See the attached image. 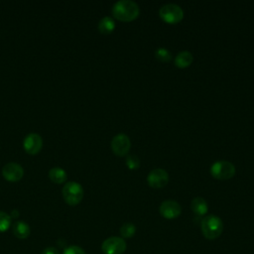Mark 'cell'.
<instances>
[{
  "label": "cell",
  "mask_w": 254,
  "mask_h": 254,
  "mask_svg": "<svg viewBox=\"0 0 254 254\" xmlns=\"http://www.w3.org/2000/svg\"><path fill=\"white\" fill-rule=\"evenodd\" d=\"M182 212L181 205L175 200H165L160 205V213L167 219H174Z\"/></svg>",
  "instance_id": "11"
},
{
  "label": "cell",
  "mask_w": 254,
  "mask_h": 254,
  "mask_svg": "<svg viewBox=\"0 0 254 254\" xmlns=\"http://www.w3.org/2000/svg\"><path fill=\"white\" fill-rule=\"evenodd\" d=\"M13 234L19 239H26L31 233V229L28 223L22 220L16 221L12 226Z\"/></svg>",
  "instance_id": "12"
},
{
  "label": "cell",
  "mask_w": 254,
  "mask_h": 254,
  "mask_svg": "<svg viewBox=\"0 0 254 254\" xmlns=\"http://www.w3.org/2000/svg\"><path fill=\"white\" fill-rule=\"evenodd\" d=\"M63 254H86V253L81 247L76 246V245H71V246L66 247L64 250Z\"/></svg>",
  "instance_id": "21"
},
{
  "label": "cell",
  "mask_w": 254,
  "mask_h": 254,
  "mask_svg": "<svg viewBox=\"0 0 254 254\" xmlns=\"http://www.w3.org/2000/svg\"><path fill=\"white\" fill-rule=\"evenodd\" d=\"M147 182L152 188H163L169 182V175L163 169H155L149 173L147 177Z\"/></svg>",
  "instance_id": "10"
},
{
  "label": "cell",
  "mask_w": 254,
  "mask_h": 254,
  "mask_svg": "<svg viewBox=\"0 0 254 254\" xmlns=\"http://www.w3.org/2000/svg\"><path fill=\"white\" fill-rule=\"evenodd\" d=\"M136 232V227L133 223L131 222H127L124 223L121 228H120V234L122 235V237L124 238H130L132 237Z\"/></svg>",
  "instance_id": "17"
},
{
  "label": "cell",
  "mask_w": 254,
  "mask_h": 254,
  "mask_svg": "<svg viewBox=\"0 0 254 254\" xmlns=\"http://www.w3.org/2000/svg\"><path fill=\"white\" fill-rule=\"evenodd\" d=\"M41 254H60V253L55 247H47L42 251Z\"/></svg>",
  "instance_id": "22"
},
{
  "label": "cell",
  "mask_w": 254,
  "mask_h": 254,
  "mask_svg": "<svg viewBox=\"0 0 254 254\" xmlns=\"http://www.w3.org/2000/svg\"><path fill=\"white\" fill-rule=\"evenodd\" d=\"M11 225V215L5 211H0V232L8 230Z\"/></svg>",
  "instance_id": "18"
},
{
  "label": "cell",
  "mask_w": 254,
  "mask_h": 254,
  "mask_svg": "<svg viewBox=\"0 0 254 254\" xmlns=\"http://www.w3.org/2000/svg\"><path fill=\"white\" fill-rule=\"evenodd\" d=\"M160 17L167 23L170 24H176L180 22L184 17V11L183 9L174 3H168L161 7L160 11Z\"/></svg>",
  "instance_id": "4"
},
{
  "label": "cell",
  "mask_w": 254,
  "mask_h": 254,
  "mask_svg": "<svg viewBox=\"0 0 254 254\" xmlns=\"http://www.w3.org/2000/svg\"><path fill=\"white\" fill-rule=\"evenodd\" d=\"M126 165L130 170H136L140 166V160L136 155H129L126 158Z\"/></svg>",
  "instance_id": "20"
},
{
  "label": "cell",
  "mask_w": 254,
  "mask_h": 254,
  "mask_svg": "<svg viewBox=\"0 0 254 254\" xmlns=\"http://www.w3.org/2000/svg\"><path fill=\"white\" fill-rule=\"evenodd\" d=\"M200 229L205 238L213 240L221 234L223 230V223L218 216L210 214L201 220Z\"/></svg>",
  "instance_id": "2"
},
{
  "label": "cell",
  "mask_w": 254,
  "mask_h": 254,
  "mask_svg": "<svg viewBox=\"0 0 254 254\" xmlns=\"http://www.w3.org/2000/svg\"><path fill=\"white\" fill-rule=\"evenodd\" d=\"M49 178L55 184H64L66 181V173L62 168L54 167L49 171Z\"/></svg>",
  "instance_id": "13"
},
{
  "label": "cell",
  "mask_w": 254,
  "mask_h": 254,
  "mask_svg": "<svg viewBox=\"0 0 254 254\" xmlns=\"http://www.w3.org/2000/svg\"><path fill=\"white\" fill-rule=\"evenodd\" d=\"M192 60L193 57L191 53H190L189 51H183L177 55L175 59V64L178 67H187L191 64Z\"/></svg>",
  "instance_id": "14"
},
{
  "label": "cell",
  "mask_w": 254,
  "mask_h": 254,
  "mask_svg": "<svg viewBox=\"0 0 254 254\" xmlns=\"http://www.w3.org/2000/svg\"><path fill=\"white\" fill-rule=\"evenodd\" d=\"M211 175L218 180H228L235 175V167L228 161H218L210 167Z\"/></svg>",
  "instance_id": "5"
},
{
  "label": "cell",
  "mask_w": 254,
  "mask_h": 254,
  "mask_svg": "<svg viewBox=\"0 0 254 254\" xmlns=\"http://www.w3.org/2000/svg\"><path fill=\"white\" fill-rule=\"evenodd\" d=\"M156 58L161 62H169L172 58V54L166 48H158L155 52Z\"/></svg>",
  "instance_id": "19"
},
{
  "label": "cell",
  "mask_w": 254,
  "mask_h": 254,
  "mask_svg": "<svg viewBox=\"0 0 254 254\" xmlns=\"http://www.w3.org/2000/svg\"><path fill=\"white\" fill-rule=\"evenodd\" d=\"M115 29V23L111 17L105 16L98 22V30L102 34H110Z\"/></svg>",
  "instance_id": "16"
},
{
  "label": "cell",
  "mask_w": 254,
  "mask_h": 254,
  "mask_svg": "<svg viewBox=\"0 0 254 254\" xmlns=\"http://www.w3.org/2000/svg\"><path fill=\"white\" fill-rule=\"evenodd\" d=\"M139 6L131 0H119L113 5L112 8L113 16L116 19L124 22L134 20L139 15Z\"/></svg>",
  "instance_id": "1"
},
{
  "label": "cell",
  "mask_w": 254,
  "mask_h": 254,
  "mask_svg": "<svg viewBox=\"0 0 254 254\" xmlns=\"http://www.w3.org/2000/svg\"><path fill=\"white\" fill-rule=\"evenodd\" d=\"M62 195L64 200L68 205H76L83 198V189L81 185L76 182H67L64 185L62 190Z\"/></svg>",
  "instance_id": "3"
},
{
  "label": "cell",
  "mask_w": 254,
  "mask_h": 254,
  "mask_svg": "<svg viewBox=\"0 0 254 254\" xmlns=\"http://www.w3.org/2000/svg\"><path fill=\"white\" fill-rule=\"evenodd\" d=\"M191 209L197 215H203L207 212V203L202 197H194L191 200Z\"/></svg>",
  "instance_id": "15"
},
{
  "label": "cell",
  "mask_w": 254,
  "mask_h": 254,
  "mask_svg": "<svg viewBox=\"0 0 254 254\" xmlns=\"http://www.w3.org/2000/svg\"><path fill=\"white\" fill-rule=\"evenodd\" d=\"M23 147L26 153L30 155H36L42 150L43 139L38 133H30L25 137L23 141Z\"/></svg>",
  "instance_id": "9"
},
{
  "label": "cell",
  "mask_w": 254,
  "mask_h": 254,
  "mask_svg": "<svg viewBox=\"0 0 254 254\" xmlns=\"http://www.w3.org/2000/svg\"><path fill=\"white\" fill-rule=\"evenodd\" d=\"M101 250L104 254H123L126 250V242L121 237L111 236L102 242Z\"/></svg>",
  "instance_id": "6"
},
{
  "label": "cell",
  "mask_w": 254,
  "mask_h": 254,
  "mask_svg": "<svg viewBox=\"0 0 254 254\" xmlns=\"http://www.w3.org/2000/svg\"><path fill=\"white\" fill-rule=\"evenodd\" d=\"M2 176L10 183H16L22 180L24 177V169L18 163H8L2 168Z\"/></svg>",
  "instance_id": "7"
},
{
  "label": "cell",
  "mask_w": 254,
  "mask_h": 254,
  "mask_svg": "<svg viewBox=\"0 0 254 254\" xmlns=\"http://www.w3.org/2000/svg\"><path fill=\"white\" fill-rule=\"evenodd\" d=\"M131 147L130 139L126 134L120 133L113 137L111 141V149L117 156H125Z\"/></svg>",
  "instance_id": "8"
}]
</instances>
